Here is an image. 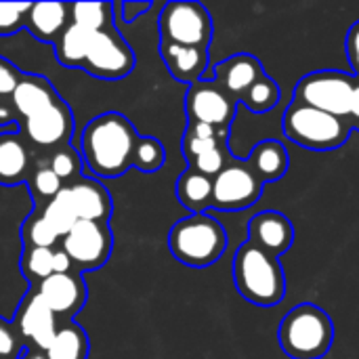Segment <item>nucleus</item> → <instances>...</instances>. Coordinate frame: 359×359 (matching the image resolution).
<instances>
[{
	"mask_svg": "<svg viewBox=\"0 0 359 359\" xmlns=\"http://www.w3.org/2000/svg\"><path fill=\"white\" fill-rule=\"evenodd\" d=\"M160 55L170 72V76L179 82L194 84L204 80V72L208 67V50L196 46H181L160 40Z\"/></svg>",
	"mask_w": 359,
	"mask_h": 359,
	"instance_id": "nucleus-18",
	"label": "nucleus"
},
{
	"mask_svg": "<svg viewBox=\"0 0 359 359\" xmlns=\"http://www.w3.org/2000/svg\"><path fill=\"white\" fill-rule=\"evenodd\" d=\"M111 11L114 4L109 2H78L69 4V19L72 23L95 34L105 27H111Z\"/></svg>",
	"mask_w": 359,
	"mask_h": 359,
	"instance_id": "nucleus-27",
	"label": "nucleus"
},
{
	"mask_svg": "<svg viewBox=\"0 0 359 359\" xmlns=\"http://www.w3.org/2000/svg\"><path fill=\"white\" fill-rule=\"evenodd\" d=\"M284 135L311 151H332L345 145L353 133L349 118H339L322 109L290 101L282 116Z\"/></svg>",
	"mask_w": 359,
	"mask_h": 359,
	"instance_id": "nucleus-4",
	"label": "nucleus"
},
{
	"mask_svg": "<svg viewBox=\"0 0 359 359\" xmlns=\"http://www.w3.org/2000/svg\"><path fill=\"white\" fill-rule=\"evenodd\" d=\"M345 50H347V59L353 69V76L359 80V21H355L347 32Z\"/></svg>",
	"mask_w": 359,
	"mask_h": 359,
	"instance_id": "nucleus-39",
	"label": "nucleus"
},
{
	"mask_svg": "<svg viewBox=\"0 0 359 359\" xmlns=\"http://www.w3.org/2000/svg\"><path fill=\"white\" fill-rule=\"evenodd\" d=\"M38 297L55 318H74L86 303V284L78 271L53 273L36 286Z\"/></svg>",
	"mask_w": 359,
	"mask_h": 359,
	"instance_id": "nucleus-12",
	"label": "nucleus"
},
{
	"mask_svg": "<svg viewBox=\"0 0 359 359\" xmlns=\"http://www.w3.org/2000/svg\"><path fill=\"white\" fill-rule=\"evenodd\" d=\"M69 4L63 2H36L29 6L25 27L40 42H57L61 32L67 27Z\"/></svg>",
	"mask_w": 359,
	"mask_h": 359,
	"instance_id": "nucleus-21",
	"label": "nucleus"
},
{
	"mask_svg": "<svg viewBox=\"0 0 359 359\" xmlns=\"http://www.w3.org/2000/svg\"><path fill=\"white\" fill-rule=\"evenodd\" d=\"M67 271H74L72 261L67 259V255L63 250H55V255H53V273H67Z\"/></svg>",
	"mask_w": 359,
	"mask_h": 359,
	"instance_id": "nucleus-42",
	"label": "nucleus"
},
{
	"mask_svg": "<svg viewBox=\"0 0 359 359\" xmlns=\"http://www.w3.org/2000/svg\"><path fill=\"white\" fill-rule=\"evenodd\" d=\"M114 238L103 221H78L63 236V252L74 265V271H95L103 267L111 255Z\"/></svg>",
	"mask_w": 359,
	"mask_h": 359,
	"instance_id": "nucleus-9",
	"label": "nucleus"
},
{
	"mask_svg": "<svg viewBox=\"0 0 359 359\" xmlns=\"http://www.w3.org/2000/svg\"><path fill=\"white\" fill-rule=\"evenodd\" d=\"M29 6L27 2H0V36H13L23 29Z\"/></svg>",
	"mask_w": 359,
	"mask_h": 359,
	"instance_id": "nucleus-35",
	"label": "nucleus"
},
{
	"mask_svg": "<svg viewBox=\"0 0 359 359\" xmlns=\"http://www.w3.org/2000/svg\"><path fill=\"white\" fill-rule=\"evenodd\" d=\"M166 151L156 137H139L133 154V166L141 172H158L164 166Z\"/></svg>",
	"mask_w": 359,
	"mask_h": 359,
	"instance_id": "nucleus-30",
	"label": "nucleus"
},
{
	"mask_svg": "<svg viewBox=\"0 0 359 359\" xmlns=\"http://www.w3.org/2000/svg\"><path fill=\"white\" fill-rule=\"evenodd\" d=\"M248 242L263 252L280 259L294 242V225L278 210H263L248 223Z\"/></svg>",
	"mask_w": 359,
	"mask_h": 359,
	"instance_id": "nucleus-15",
	"label": "nucleus"
},
{
	"mask_svg": "<svg viewBox=\"0 0 359 359\" xmlns=\"http://www.w3.org/2000/svg\"><path fill=\"white\" fill-rule=\"evenodd\" d=\"M19 80H21V72L11 61L0 57V97H11Z\"/></svg>",
	"mask_w": 359,
	"mask_h": 359,
	"instance_id": "nucleus-38",
	"label": "nucleus"
},
{
	"mask_svg": "<svg viewBox=\"0 0 359 359\" xmlns=\"http://www.w3.org/2000/svg\"><path fill=\"white\" fill-rule=\"evenodd\" d=\"M231 160H233V156L229 151V145H221V147H215L210 151L200 154L196 160L189 162V168H194V170H198V172L215 179Z\"/></svg>",
	"mask_w": 359,
	"mask_h": 359,
	"instance_id": "nucleus-34",
	"label": "nucleus"
},
{
	"mask_svg": "<svg viewBox=\"0 0 359 359\" xmlns=\"http://www.w3.org/2000/svg\"><path fill=\"white\" fill-rule=\"evenodd\" d=\"M246 162L255 170V175L267 185V183L280 181L288 172L290 156H288L286 147L280 141L265 139V141H261V143H257L252 147Z\"/></svg>",
	"mask_w": 359,
	"mask_h": 359,
	"instance_id": "nucleus-22",
	"label": "nucleus"
},
{
	"mask_svg": "<svg viewBox=\"0 0 359 359\" xmlns=\"http://www.w3.org/2000/svg\"><path fill=\"white\" fill-rule=\"evenodd\" d=\"M93 34L76 23H67V27L61 32V36L55 42V55L57 61L65 67H82L90 48Z\"/></svg>",
	"mask_w": 359,
	"mask_h": 359,
	"instance_id": "nucleus-24",
	"label": "nucleus"
},
{
	"mask_svg": "<svg viewBox=\"0 0 359 359\" xmlns=\"http://www.w3.org/2000/svg\"><path fill=\"white\" fill-rule=\"evenodd\" d=\"M59 99L61 97L57 95L50 80L44 76H36V74H21L19 84L15 86L13 95L8 97L17 116H21L23 120L50 107Z\"/></svg>",
	"mask_w": 359,
	"mask_h": 359,
	"instance_id": "nucleus-19",
	"label": "nucleus"
},
{
	"mask_svg": "<svg viewBox=\"0 0 359 359\" xmlns=\"http://www.w3.org/2000/svg\"><path fill=\"white\" fill-rule=\"evenodd\" d=\"M185 135L200 137V139H229V130L217 128L210 124H202V122H187Z\"/></svg>",
	"mask_w": 359,
	"mask_h": 359,
	"instance_id": "nucleus-40",
	"label": "nucleus"
},
{
	"mask_svg": "<svg viewBox=\"0 0 359 359\" xmlns=\"http://www.w3.org/2000/svg\"><path fill=\"white\" fill-rule=\"evenodd\" d=\"M44 353L48 359H86L88 337L78 324L65 322L63 326L57 328V334Z\"/></svg>",
	"mask_w": 359,
	"mask_h": 359,
	"instance_id": "nucleus-25",
	"label": "nucleus"
},
{
	"mask_svg": "<svg viewBox=\"0 0 359 359\" xmlns=\"http://www.w3.org/2000/svg\"><path fill=\"white\" fill-rule=\"evenodd\" d=\"M80 156L78 151H74L69 145H61L53 151V156L48 158V168L61 179V181H76L80 175Z\"/></svg>",
	"mask_w": 359,
	"mask_h": 359,
	"instance_id": "nucleus-33",
	"label": "nucleus"
},
{
	"mask_svg": "<svg viewBox=\"0 0 359 359\" xmlns=\"http://www.w3.org/2000/svg\"><path fill=\"white\" fill-rule=\"evenodd\" d=\"M17 122V111L11 101H0V126Z\"/></svg>",
	"mask_w": 359,
	"mask_h": 359,
	"instance_id": "nucleus-43",
	"label": "nucleus"
},
{
	"mask_svg": "<svg viewBox=\"0 0 359 359\" xmlns=\"http://www.w3.org/2000/svg\"><path fill=\"white\" fill-rule=\"evenodd\" d=\"M358 78L341 69H318L305 74L292 93V99L326 114L349 118Z\"/></svg>",
	"mask_w": 359,
	"mask_h": 359,
	"instance_id": "nucleus-6",
	"label": "nucleus"
},
{
	"mask_svg": "<svg viewBox=\"0 0 359 359\" xmlns=\"http://www.w3.org/2000/svg\"><path fill=\"white\" fill-rule=\"evenodd\" d=\"M280 99H282L280 84L269 74H265L244 93L240 105H244L252 114H267L280 103Z\"/></svg>",
	"mask_w": 359,
	"mask_h": 359,
	"instance_id": "nucleus-26",
	"label": "nucleus"
},
{
	"mask_svg": "<svg viewBox=\"0 0 359 359\" xmlns=\"http://www.w3.org/2000/svg\"><path fill=\"white\" fill-rule=\"evenodd\" d=\"M25 349L15 324L0 318V359H21Z\"/></svg>",
	"mask_w": 359,
	"mask_h": 359,
	"instance_id": "nucleus-36",
	"label": "nucleus"
},
{
	"mask_svg": "<svg viewBox=\"0 0 359 359\" xmlns=\"http://www.w3.org/2000/svg\"><path fill=\"white\" fill-rule=\"evenodd\" d=\"M349 122L353 126V130H359V80L355 84V93H353V103H351V111H349Z\"/></svg>",
	"mask_w": 359,
	"mask_h": 359,
	"instance_id": "nucleus-44",
	"label": "nucleus"
},
{
	"mask_svg": "<svg viewBox=\"0 0 359 359\" xmlns=\"http://www.w3.org/2000/svg\"><path fill=\"white\" fill-rule=\"evenodd\" d=\"M65 187H67V194H69V200H72L78 221L107 223V219L111 215V198L99 181L78 177L76 181H72Z\"/></svg>",
	"mask_w": 359,
	"mask_h": 359,
	"instance_id": "nucleus-17",
	"label": "nucleus"
},
{
	"mask_svg": "<svg viewBox=\"0 0 359 359\" xmlns=\"http://www.w3.org/2000/svg\"><path fill=\"white\" fill-rule=\"evenodd\" d=\"M168 248L183 265L202 269L223 257L227 250V233L210 215H189L172 225L168 233Z\"/></svg>",
	"mask_w": 359,
	"mask_h": 359,
	"instance_id": "nucleus-5",
	"label": "nucleus"
},
{
	"mask_svg": "<svg viewBox=\"0 0 359 359\" xmlns=\"http://www.w3.org/2000/svg\"><path fill=\"white\" fill-rule=\"evenodd\" d=\"M221 145H229V139H200V137L183 135L181 149H183L185 160H187V162H191V160H196L200 154L210 151V149L221 147Z\"/></svg>",
	"mask_w": 359,
	"mask_h": 359,
	"instance_id": "nucleus-37",
	"label": "nucleus"
},
{
	"mask_svg": "<svg viewBox=\"0 0 359 359\" xmlns=\"http://www.w3.org/2000/svg\"><path fill=\"white\" fill-rule=\"evenodd\" d=\"M265 183L255 175L246 160L233 158L215 179H212V200L210 208L236 212L255 206L263 196Z\"/></svg>",
	"mask_w": 359,
	"mask_h": 359,
	"instance_id": "nucleus-8",
	"label": "nucleus"
},
{
	"mask_svg": "<svg viewBox=\"0 0 359 359\" xmlns=\"http://www.w3.org/2000/svg\"><path fill=\"white\" fill-rule=\"evenodd\" d=\"M177 198L191 215L204 212L206 208H210L212 179L194 168H185L177 179Z\"/></svg>",
	"mask_w": 359,
	"mask_h": 359,
	"instance_id": "nucleus-23",
	"label": "nucleus"
},
{
	"mask_svg": "<svg viewBox=\"0 0 359 359\" xmlns=\"http://www.w3.org/2000/svg\"><path fill=\"white\" fill-rule=\"evenodd\" d=\"M21 359H48V358H46V353H44V351H40V349H36V347H27V349H25V353L21 355Z\"/></svg>",
	"mask_w": 359,
	"mask_h": 359,
	"instance_id": "nucleus-45",
	"label": "nucleus"
},
{
	"mask_svg": "<svg viewBox=\"0 0 359 359\" xmlns=\"http://www.w3.org/2000/svg\"><path fill=\"white\" fill-rule=\"evenodd\" d=\"M160 36L162 42L206 48L212 40V17L204 4L191 0L166 2L160 13Z\"/></svg>",
	"mask_w": 359,
	"mask_h": 359,
	"instance_id": "nucleus-7",
	"label": "nucleus"
},
{
	"mask_svg": "<svg viewBox=\"0 0 359 359\" xmlns=\"http://www.w3.org/2000/svg\"><path fill=\"white\" fill-rule=\"evenodd\" d=\"M32 170V158L17 133L0 135V185L13 187L27 181Z\"/></svg>",
	"mask_w": 359,
	"mask_h": 359,
	"instance_id": "nucleus-20",
	"label": "nucleus"
},
{
	"mask_svg": "<svg viewBox=\"0 0 359 359\" xmlns=\"http://www.w3.org/2000/svg\"><path fill=\"white\" fill-rule=\"evenodd\" d=\"M149 8H151V2H122V4H120L122 21L130 23V21L139 19L143 13H147Z\"/></svg>",
	"mask_w": 359,
	"mask_h": 359,
	"instance_id": "nucleus-41",
	"label": "nucleus"
},
{
	"mask_svg": "<svg viewBox=\"0 0 359 359\" xmlns=\"http://www.w3.org/2000/svg\"><path fill=\"white\" fill-rule=\"evenodd\" d=\"M23 133L38 147H61L74 133L72 109L59 99L50 107L25 118Z\"/></svg>",
	"mask_w": 359,
	"mask_h": 359,
	"instance_id": "nucleus-14",
	"label": "nucleus"
},
{
	"mask_svg": "<svg viewBox=\"0 0 359 359\" xmlns=\"http://www.w3.org/2000/svg\"><path fill=\"white\" fill-rule=\"evenodd\" d=\"M21 238H23V246L25 248H48V250H53L55 244L59 242V236L40 217L38 210H32V215L23 221Z\"/></svg>",
	"mask_w": 359,
	"mask_h": 359,
	"instance_id": "nucleus-29",
	"label": "nucleus"
},
{
	"mask_svg": "<svg viewBox=\"0 0 359 359\" xmlns=\"http://www.w3.org/2000/svg\"><path fill=\"white\" fill-rule=\"evenodd\" d=\"M40 217L55 229V233L59 238L65 236L78 223V217H76V210L72 206V200H69V194H67V187L65 185H63V189L48 204L42 206Z\"/></svg>",
	"mask_w": 359,
	"mask_h": 359,
	"instance_id": "nucleus-28",
	"label": "nucleus"
},
{
	"mask_svg": "<svg viewBox=\"0 0 359 359\" xmlns=\"http://www.w3.org/2000/svg\"><path fill=\"white\" fill-rule=\"evenodd\" d=\"M135 63L137 59H135L133 48L122 38V34L111 25L93 34L90 48H88L82 69H86L95 78L120 80L133 72Z\"/></svg>",
	"mask_w": 359,
	"mask_h": 359,
	"instance_id": "nucleus-10",
	"label": "nucleus"
},
{
	"mask_svg": "<svg viewBox=\"0 0 359 359\" xmlns=\"http://www.w3.org/2000/svg\"><path fill=\"white\" fill-rule=\"evenodd\" d=\"M265 74L267 72H265L261 59H257L255 55H248V53H240V55H231V57L223 59L221 63H217L212 80L231 99H236L240 103L244 93Z\"/></svg>",
	"mask_w": 359,
	"mask_h": 359,
	"instance_id": "nucleus-16",
	"label": "nucleus"
},
{
	"mask_svg": "<svg viewBox=\"0 0 359 359\" xmlns=\"http://www.w3.org/2000/svg\"><path fill=\"white\" fill-rule=\"evenodd\" d=\"M240 103L231 99L215 80H198L189 84L185 95V114L189 122H202L231 130Z\"/></svg>",
	"mask_w": 359,
	"mask_h": 359,
	"instance_id": "nucleus-11",
	"label": "nucleus"
},
{
	"mask_svg": "<svg viewBox=\"0 0 359 359\" xmlns=\"http://www.w3.org/2000/svg\"><path fill=\"white\" fill-rule=\"evenodd\" d=\"M53 255L55 250L48 248H25L21 257V271L34 286L53 276Z\"/></svg>",
	"mask_w": 359,
	"mask_h": 359,
	"instance_id": "nucleus-32",
	"label": "nucleus"
},
{
	"mask_svg": "<svg viewBox=\"0 0 359 359\" xmlns=\"http://www.w3.org/2000/svg\"><path fill=\"white\" fill-rule=\"evenodd\" d=\"M238 292L257 307H276L286 297V273L280 259L244 242L233 257Z\"/></svg>",
	"mask_w": 359,
	"mask_h": 359,
	"instance_id": "nucleus-2",
	"label": "nucleus"
},
{
	"mask_svg": "<svg viewBox=\"0 0 359 359\" xmlns=\"http://www.w3.org/2000/svg\"><path fill=\"white\" fill-rule=\"evenodd\" d=\"M278 341L290 359L326 358L334 345L332 318L313 303H301L284 316Z\"/></svg>",
	"mask_w": 359,
	"mask_h": 359,
	"instance_id": "nucleus-3",
	"label": "nucleus"
},
{
	"mask_svg": "<svg viewBox=\"0 0 359 359\" xmlns=\"http://www.w3.org/2000/svg\"><path fill=\"white\" fill-rule=\"evenodd\" d=\"M27 187H29V194H32L34 202L44 206V204H48L63 189V181L46 164H42L34 172H29Z\"/></svg>",
	"mask_w": 359,
	"mask_h": 359,
	"instance_id": "nucleus-31",
	"label": "nucleus"
},
{
	"mask_svg": "<svg viewBox=\"0 0 359 359\" xmlns=\"http://www.w3.org/2000/svg\"><path fill=\"white\" fill-rule=\"evenodd\" d=\"M13 324L19 330L21 339L29 341L32 347H36L40 351L48 349V345L53 343L57 328H59L55 313L44 305V301L38 297V292L34 288L23 297Z\"/></svg>",
	"mask_w": 359,
	"mask_h": 359,
	"instance_id": "nucleus-13",
	"label": "nucleus"
},
{
	"mask_svg": "<svg viewBox=\"0 0 359 359\" xmlns=\"http://www.w3.org/2000/svg\"><path fill=\"white\" fill-rule=\"evenodd\" d=\"M139 137L141 135L126 116L118 111L101 114L82 130V160L97 177H120L133 166V154Z\"/></svg>",
	"mask_w": 359,
	"mask_h": 359,
	"instance_id": "nucleus-1",
	"label": "nucleus"
}]
</instances>
